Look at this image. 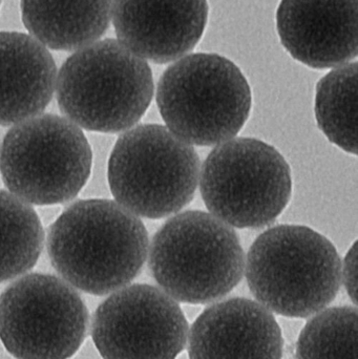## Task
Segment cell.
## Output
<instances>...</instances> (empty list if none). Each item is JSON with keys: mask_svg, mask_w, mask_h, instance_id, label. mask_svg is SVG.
Here are the masks:
<instances>
[{"mask_svg": "<svg viewBox=\"0 0 358 359\" xmlns=\"http://www.w3.org/2000/svg\"><path fill=\"white\" fill-rule=\"evenodd\" d=\"M46 249L63 280L102 297L140 273L149 257V233L140 217L116 201L80 200L48 228Z\"/></svg>", "mask_w": 358, "mask_h": 359, "instance_id": "1", "label": "cell"}, {"mask_svg": "<svg viewBox=\"0 0 358 359\" xmlns=\"http://www.w3.org/2000/svg\"><path fill=\"white\" fill-rule=\"evenodd\" d=\"M246 280L271 313L307 318L336 299L342 259L331 241L303 225H277L258 236L245 259Z\"/></svg>", "mask_w": 358, "mask_h": 359, "instance_id": "2", "label": "cell"}, {"mask_svg": "<svg viewBox=\"0 0 358 359\" xmlns=\"http://www.w3.org/2000/svg\"><path fill=\"white\" fill-rule=\"evenodd\" d=\"M146 60L116 39L76 50L57 74L59 109L81 130L118 134L134 128L153 100Z\"/></svg>", "mask_w": 358, "mask_h": 359, "instance_id": "3", "label": "cell"}, {"mask_svg": "<svg viewBox=\"0 0 358 359\" xmlns=\"http://www.w3.org/2000/svg\"><path fill=\"white\" fill-rule=\"evenodd\" d=\"M151 274L174 301L205 305L241 282L245 255L237 232L212 213L188 210L170 217L149 249Z\"/></svg>", "mask_w": 358, "mask_h": 359, "instance_id": "4", "label": "cell"}, {"mask_svg": "<svg viewBox=\"0 0 358 359\" xmlns=\"http://www.w3.org/2000/svg\"><path fill=\"white\" fill-rule=\"evenodd\" d=\"M166 128L197 147H214L235 138L252 107L249 83L226 57L195 53L162 74L156 94Z\"/></svg>", "mask_w": 358, "mask_h": 359, "instance_id": "5", "label": "cell"}, {"mask_svg": "<svg viewBox=\"0 0 358 359\" xmlns=\"http://www.w3.org/2000/svg\"><path fill=\"white\" fill-rule=\"evenodd\" d=\"M201 164L193 145L160 124L123 132L107 165L109 189L118 204L139 217L178 213L193 201Z\"/></svg>", "mask_w": 358, "mask_h": 359, "instance_id": "6", "label": "cell"}, {"mask_svg": "<svg viewBox=\"0 0 358 359\" xmlns=\"http://www.w3.org/2000/svg\"><path fill=\"white\" fill-rule=\"evenodd\" d=\"M92 165V151L83 130L52 114L13 126L0 149V175L8 191L37 206L75 198Z\"/></svg>", "mask_w": 358, "mask_h": 359, "instance_id": "7", "label": "cell"}, {"mask_svg": "<svg viewBox=\"0 0 358 359\" xmlns=\"http://www.w3.org/2000/svg\"><path fill=\"white\" fill-rule=\"evenodd\" d=\"M206 208L231 227L271 225L292 196L289 164L273 145L254 138H233L210 151L200 172Z\"/></svg>", "mask_w": 358, "mask_h": 359, "instance_id": "8", "label": "cell"}, {"mask_svg": "<svg viewBox=\"0 0 358 359\" xmlns=\"http://www.w3.org/2000/svg\"><path fill=\"white\" fill-rule=\"evenodd\" d=\"M88 312L74 287L25 274L0 294V341L15 359H69L88 334Z\"/></svg>", "mask_w": 358, "mask_h": 359, "instance_id": "9", "label": "cell"}, {"mask_svg": "<svg viewBox=\"0 0 358 359\" xmlns=\"http://www.w3.org/2000/svg\"><path fill=\"white\" fill-rule=\"evenodd\" d=\"M188 328L178 302L157 287L135 284L97 308L92 339L103 359H176Z\"/></svg>", "mask_w": 358, "mask_h": 359, "instance_id": "10", "label": "cell"}, {"mask_svg": "<svg viewBox=\"0 0 358 359\" xmlns=\"http://www.w3.org/2000/svg\"><path fill=\"white\" fill-rule=\"evenodd\" d=\"M118 40L144 60L165 65L186 56L203 37L207 0H113Z\"/></svg>", "mask_w": 358, "mask_h": 359, "instance_id": "11", "label": "cell"}, {"mask_svg": "<svg viewBox=\"0 0 358 359\" xmlns=\"http://www.w3.org/2000/svg\"><path fill=\"white\" fill-rule=\"evenodd\" d=\"M277 29L298 62L336 69L357 57V0H281Z\"/></svg>", "mask_w": 358, "mask_h": 359, "instance_id": "12", "label": "cell"}, {"mask_svg": "<svg viewBox=\"0 0 358 359\" xmlns=\"http://www.w3.org/2000/svg\"><path fill=\"white\" fill-rule=\"evenodd\" d=\"M189 359H282L281 327L268 309L244 297L204 310L188 334Z\"/></svg>", "mask_w": 358, "mask_h": 359, "instance_id": "13", "label": "cell"}, {"mask_svg": "<svg viewBox=\"0 0 358 359\" xmlns=\"http://www.w3.org/2000/svg\"><path fill=\"white\" fill-rule=\"evenodd\" d=\"M56 81V63L48 48L31 35L0 32V126L41 115Z\"/></svg>", "mask_w": 358, "mask_h": 359, "instance_id": "14", "label": "cell"}, {"mask_svg": "<svg viewBox=\"0 0 358 359\" xmlns=\"http://www.w3.org/2000/svg\"><path fill=\"white\" fill-rule=\"evenodd\" d=\"M113 0H21L25 29L46 48L71 52L98 41L109 29Z\"/></svg>", "mask_w": 358, "mask_h": 359, "instance_id": "15", "label": "cell"}, {"mask_svg": "<svg viewBox=\"0 0 358 359\" xmlns=\"http://www.w3.org/2000/svg\"><path fill=\"white\" fill-rule=\"evenodd\" d=\"M43 244V227L33 206L0 190V283L29 272L39 259Z\"/></svg>", "mask_w": 358, "mask_h": 359, "instance_id": "16", "label": "cell"}, {"mask_svg": "<svg viewBox=\"0 0 358 359\" xmlns=\"http://www.w3.org/2000/svg\"><path fill=\"white\" fill-rule=\"evenodd\" d=\"M357 62L330 71L317 86L315 113L317 126L330 142L357 155Z\"/></svg>", "mask_w": 358, "mask_h": 359, "instance_id": "17", "label": "cell"}, {"mask_svg": "<svg viewBox=\"0 0 358 359\" xmlns=\"http://www.w3.org/2000/svg\"><path fill=\"white\" fill-rule=\"evenodd\" d=\"M357 309H324L301 331L296 359H357Z\"/></svg>", "mask_w": 358, "mask_h": 359, "instance_id": "18", "label": "cell"}, {"mask_svg": "<svg viewBox=\"0 0 358 359\" xmlns=\"http://www.w3.org/2000/svg\"><path fill=\"white\" fill-rule=\"evenodd\" d=\"M357 242L351 246L345 257L344 263L342 264V282L344 283L347 293L351 301L357 305Z\"/></svg>", "mask_w": 358, "mask_h": 359, "instance_id": "19", "label": "cell"}, {"mask_svg": "<svg viewBox=\"0 0 358 359\" xmlns=\"http://www.w3.org/2000/svg\"><path fill=\"white\" fill-rule=\"evenodd\" d=\"M0 4H1V0H0Z\"/></svg>", "mask_w": 358, "mask_h": 359, "instance_id": "20", "label": "cell"}]
</instances>
